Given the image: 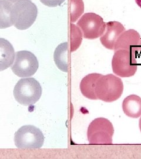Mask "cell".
Listing matches in <instances>:
<instances>
[{
	"label": "cell",
	"instance_id": "1",
	"mask_svg": "<svg viewBox=\"0 0 141 159\" xmlns=\"http://www.w3.org/2000/svg\"><path fill=\"white\" fill-rule=\"evenodd\" d=\"M124 91V84L119 77L112 74L102 75L96 82L95 94L98 100L112 102L118 100Z\"/></svg>",
	"mask_w": 141,
	"mask_h": 159
},
{
	"label": "cell",
	"instance_id": "2",
	"mask_svg": "<svg viewBox=\"0 0 141 159\" xmlns=\"http://www.w3.org/2000/svg\"><path fill=\"white\" fill-rule=\"evenodd\" d=\"M40 83L34 78H23L17 82L13 94L17 102L24 106L34 105L42 96Z\"/></svg>",
	"mask_w": 141,
	"mask_h": 159
},
{
	"label": "cell",
	"instance_id": "3",
	"mask_svg": "<svg viewBox=\"0 0 141 159\" xmlns=\"http://www.w3.org/2000/svg\"><path fill=\"white\" fill-rule=\"evenodd\" d=\"M37 16V7L31 0H20L12 6V22L20 30L29 29L35 21Z\"/></svg>",
	"mask_w": 141,
	"mask_h": 159
},
{
	"label": "cell",
	"instance_id": "4",
	"mask_svg": "<svg viewBox=\"0 0 141 159\" xmlns=\"http://www.w3.org/2000/svg\"><path fill=\"white\" fill-rule=\"evenodd\" d=\"M113 134L114 127L112 123L104 117L94 120L87 130L89 144L93 145L112 144Z\"/></svg>",
	"mask_w": 141,
	"mask_h": 159
},
{
	"label": "cell",
	"instance_id": "5",
	"mask_svg": "<svg viewBox=\"0 0 141 159\" xmlns=\"http://www.w3.org/2000/svg\"><path fill=\"white\" fill-rule=\"evenodd\" d=\"M112 69L114 74L120 77H130L138 69L135 51L129 49L115 51L112 59Z\"/></svg>",
	"mask_w": 141,
	"mask_h": 159
},
{
	"label": "cell",
	"instance_id": "6",
	"mask_svg": "<svg viewBox=\"0 0 141 159\" xmlns=\"http://www.w3.org/2000/svg\"><path fill=\"white\" fill-rule=\"evenodd\" d=\"M45 140L42 131L33 125L22 126L15 132L14 142L18 148L35 149L42 148Z\"/></svg>",
	"mask_w": 141,
	"mask_h": 159
},
{
	"label": "cell",
	"instance_id": "7",
	"mask_svg": "<svg viewBox=\"0 0 141 159\" xmlns=\"http://www.w3.org/2000/svg\"><path fill=\"white\" fill-rule=\"evenodd\" d=\"M83 37L86 39L94 40L101 37L105 33L107 23L100 16L93 12L85 13L77 23Z\"/></svg>",
	"mask_w": 141,
	"mask_h": 159
},
{
	"label": "cell",
	"instance_id": "8",
	"mask_svg": "<svg viewBox=\"0 0 141 159\" xmlns=\"http://www.w3.org/2000/svg\"><path fill=\"white\" fill-rule=\"evenodd\" d=\"M11 67L12 72L18 77L27 78L37 72L39 63L37 57L31 52L26 50L17 51Z\"/></svg>",
	"mask_w": 141,
	"mask_h": 159
},
{
	"label": "cell",
	"instance_id": "9",
	"mask_svg": "<svg viewBox=\"0 0 141 159\" xmlns=\"http://www.w3.org/2000/svg\"><path fill=\"white\" fill-rule=\"evenodd\" d=\"M125 31L124 26L119 22L109 21L107 23L106 30L100 37L102 45L109 50H114L117 40Z\"/></svg>",
	"mask_w": 141,
	"mask_h": 159
},
{
	"label": "cell",
	"instance_id": "10",
	"mask_svg": "<svg viewBox=\"0 0 141 159\" xmlns=\"http://www.w3.org/2000/svg\"><path fill=\"white\" fill-rule=\"evenodd\" d=\"M141 35L136 31L130 29L121 34L115 44L114 50L119 49H129L135 51L139 50Z\"/></svg>",
	"mask_w": 141,
	"mask_h": 159
},
{
	"label": "cell",
	"instance_id": "11",
	"mask_svg": "<svg viewBox=\"0 0 141 159\" xmlns=\"http://www.w3.org/2000/svg\"><path fill=\"white\" fill-rule=\"evenodd\" d=\"M15 50L8 40L0 38V71L11 67L15 59Z\"/></svg>",
	"mask_w": 141,
	"mask_h": 159
},
{
	"label": "cell",
	"instance_id": "12",
	"mask_svg": "<svg viewBox=\"0 0 141 159\" xmlns=\"http://www.w3.org/2000/svg\"><path fill=\"white\" fill-rule=\"evenodd\" d=\"M99 73H91L84 77L80 83V90L82 95L90 100H98L95 94L96 82L101 76Z\"/></svg>",
	"mask_w": 141,
	"mask_h": 159
},
{
	"label": "cell",
	"instance_id": "13",
	"mask_svg": "<svg viewBox=\"0 0 141 159\" xmlns=\"http://www.w3.org/2000/svg\"><path fill=\"white\" fill-rule=\"evenodd\" d=\"M122 110L128 117L137 119L141 116V97L130 94L125 98L122 102Z\"/></svg>",
	"mask_w": 141,
	"mask_h": 159
},
{
	"label": "cell",
	"instance_id": "14",
	"mask_svg": "<svg viewBox=\"0 0 141 159\" xmlns=\"http://www.w3.org/2000/svg\"><path fill=\"white\" fill-rule=\"evenodd\" d=\"M54 61L60 70L68 72V43H64L57 47L54 54Z\"/></svg>",
	"mask_w": 141,
	"mask_h": 159
},
{
	"label": "cell",
	"instance_id": "15",
	"mask_svg": "<svg viewBox=\"0 0 141 159\" xmlns=\"http://www.w3.org/2000/svg\"><path fill=\"white\" fill-rule=\"evenodd\" d=\"M12 6L6 0H0V29H7L13 25L11 17Z\"/></svg>",
	"mask_w": 141,
	"mask_h": 159
},
{
	"label": "cell",
	"instance_id": "16",
	"mask_svg": "<svg viewBox=\"0 0 141 159\" xmlns=\"http://www.w3.org/2000/svg\"><path fill=\"white\" fill-rule=\"evenodd\" d=\"M72 29V39H71V51H75L81 45L82 41V32L77 26L73 24L71 25Z\"/></svg>",
	"mask_w": 141,
	"mask_h": 159
},
{
	"label": "cell",
	"instance_id": "17",
	"mask_svg": "<svg viewBox=\"0 0 141 159\" xmlns=\"http://www.w3.org/2000/svg\"><path fill=\"white\" fill-rule=\"evenodd\" d=\"M40 1L45 6L49 7H56L61 6L65 0H40Z\"/></svg>",
	"mask_w": 141,
	"mask_h": 159
},
{
	"label": "cell",
	"instance_id": "18",
	"mask_svg": "<svg viewBox=\"0 0 141 159\" xmlns=\"http://www.w3.org/2000/svg\"><path fill=\"white\" fill-rule=\"evenodd\" d=\"M7 1H8L9 2H10L11 4L12 5H13L14 3L17 2V1H19L20 0H6Z\"/></svg>",
	"mask_w": 141,
	"mask_h": 159
},
{
	"label": "cell",
	"instance_id": "19",
	"mask_svg": "<svg viewBox=\"0 0 141 159\" xmlns=\"http://www.w3.org/2000/svg\"><path fill=\"white\" fill-rule=\"evenodd\" d=\"M136 3L137 4V5L139 6L141 8V0H135Z\"/></svg>",
	"mask_w": 141,
	"mask_h": 159
},
{
	"label": "cell",
	"instance_id": "20",
	"mask_svg": "<svg viewBox=\"0 0 141 159\" xmlns=\"http://www.w3.org/2000/svg\"><path fill=\"white\" fill-rule=\"evenodd\" d=\"M139 129H140L141 132V116L139 121Z\"/></svg>",
	"mask_w": 141,
	"mask_h": 159
},
{
	"label": "cell",
	"instance_id": "21",
	"mask_svg": "<svg viewBox=\"0 0 141 159\" xmlns=\"http://www.w3.org/2000/svg\"><path fill=\"white\" fill-rule=\"evenodd\" d=\"M138 49L141 51V40L140 41L139 44V47H138Z\"/></svg>",
	"mask_w": 141,
	"mask_h": 159
}]
</instances>
